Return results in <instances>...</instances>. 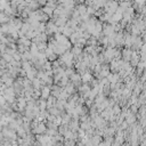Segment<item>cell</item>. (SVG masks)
<instances>
[{
  "label": "cell",
  "mask_w": 146,
  "mask_h": 146,
  "mask_svg": "<svg viewBox=\"0 0 146 146\" xmlns=\"http://www.w3.org/2000/svg\"><path fill=\"white\" fill-rule=\"evenodd\" d=\"M6 18H7V17H6V16H5L2 13H0V22H3V21H6Z\"/></svg>",
  "instance_id": "1"
}]
</instances>
